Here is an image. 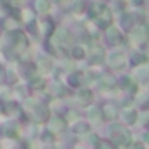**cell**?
Wrapping results in <instances>:
<instances>
[]
</instances>
